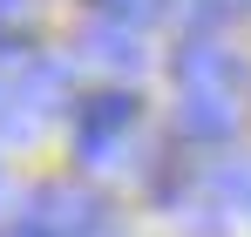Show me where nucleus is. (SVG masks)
Instances as JSON below:
<instances>
[{
	"instance_id": "obj_1",
	"label": "nucleus",
	"mask_w": 251,
	"mask_h": 237,
	"mask_svg": "<svg viewBox=\"0 0 251 237\" xmlns=\"http://www.w3.org/2000/svg\"><path fill=\"white\" fill-rule=\"evenodd\" d=\"M27 237H116V203L82 190V183H34L27 203L14 210Z\"/></svg>"
},
{
	"instance_id": "obj_2",
	"label": "nucleus",
	"mask_w": 251,
	"mask_h": 237,
	"mask_svg": "<svg viewBox=\"0 0 251 237\" xmlns=\"http://www.w3.org/2000/svg\"><path fill=\"white\" fill-rule=\"evenodd\" d=\"M136 116H143V102H136L129 88L82 95V102H75V156L82 163H116V149H123L129 129H136Z\"/></svg>"
},
{
	"instance_id": "obj_3",
	"label": "nucleus",
	"mask_w": 251,
	"mask_h": 237,
	"mask_svg": "<svg viewBox=\"0 0 251 237\" xmlns=\"http://www.w3.org/2000/svg\"><path fill=\"white\" fill-rule=\"evenodd\" d=\"M68 95V61H27L21 81L0 95V136H34V122Z\"/></svg>"
},
{
	"instance_id": "obj_4",
	"label": "nucleus",
	"mask_w": 251,
	"mask_h": 237,
	"mask_svg": "<svg viewBox=\"0 0 251 237\" xmlns=\"http://www.w3.org/2000/svg\"><path fill=\"white\" fill-rule=\"evenodd\" d=\"M176 81H183V95H238L251 75L224 41H183L176 47Z\"/></svg>"
},
{
	"instance_id": "obj_5",
	"label": "nucleus",
	"mask_w": 251,
	"mask_h": 237,
	"mask_svg": "<svg viewBox=\"0 0 251 237\" xmlns=\"http://www.w3.org/2000/svg\"><path fill=\"white\" fill-rule=\"evenodd\" d=\"M176 136L183 142H231L238 136V95H183L176 102Z\"/></svg>"
},
{
	"instance_id": "obj_6",
	"label": "nucleus",
	"mask_w": 251,
	"mask_h": 237,
	"mask_svg": "<svg viewBox=\"0 0 251 237\" xmlns=\"http://www.w3.org/2000/svg\"><path fill=\"white\" fill-rule=\"evenodd\" d=\"M82 47L102 61V68H143V47H136V27H123V21H95L82 34Z\"/></svg>"
},
{
	"instance_id": "obj_7",
	"label": "nucleus",
	"mask_w": 251,
	"mask_h": 237,
	"mask_svg": "<svg viewBox=\"0 0 251 237\" xmlns=\"http://www.w3.org/2000/svg\"><path fill=\"white\" fill-rule=\"evenodd\" d=\"M210 190H217V197H231L238 210H245V203H251V156L217 163V169H210Z\"/></svg>"
},
{
	"instance_id": "obj_8",
	"label": "nucleus",
	"mask_w": 251,
	"mask_h": 237,
	"mask_svg": "<svg viewBox=\"0 0 251 237\" xmlns=\"http://www.w3.org/2000/svg\"><path fill=\"white\" fill-rule=\"evenodd\" d=\"M163 0H102V21H123V27H143Z\"/></svg>"
},
{
	"instance_id": "obj_9",
	"label": "nucleus",
	"mask_w": 251,
	"mask_h": 237,
	"mask_svg": "<svg viewBox=\"0 0 251 237\" xmlns=\"http://www.w3.org/2000/svg\"><path fill=\"white\" fill-rule=\"evenodd\" d=\"M0 237H27V231H21V217H7V224H0Z\"/></svg>"
},
{
	"instance_id": "obj_10",
	"label": "nucleus",
	"mask_w": 251,
	"mask_h": 237,
	"mask_svg": "<svg viewBox=\"0 0 251 237\" xmlns=\"http://www.w3.org/2000/svg\"><path fill=\"white\" fill-rule=\"evenodd\" d=\"M245 210H251V203H245Z\"/></svg>"
}]
</instances>
